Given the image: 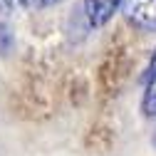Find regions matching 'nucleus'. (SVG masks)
<instances>
[{
    "instance_id": "f257e3e1",
    "label": "nucleus",
    "mask_w": 156,
    "mask_h": 156,
    "mask_svg": "<svg viewBox=\"0 0 156 156\" xmlns=\"http://www.w3.org/2000/svg\"><path fill=\"white\" fill-rule=\"evenodd\" d=\"M124 17L136 30L156 32V0H124Z\"/></svg>"
},
{
    "instance_id": "f03ea898",
    "label": "nucleus",
    "mask_w": 156,
    "mask_h": 156,
    "mask_svg": "<svg viewBox=\"0 0 156 156\" xmlns=\"http://www.w3.org/2000/svg\"><path fill=\"white\" fill-rule=\"evenodd\" d=\"M122 3L124 0H84V15H87L89 25H94V27L107 25Z\"/></svg>"
},
{
    "instance_id": "7ed1b4c3",
    "label": "nucleus",
    "mask_w": 156,
    "mask_h": 156,
    "mask_svg": "<svg viewBox=\"0 0 156 156\" xmlns=\"http://www.w3.org/2000/svg\"><path fill=\"white\" fill-rule=\"evenodd\" d=\"M141 112H144V116H156V77L146 84L144 99H141Z\"/></svg>"
},
{
    "instance_id": "20e7f679",
    "label": "nucleus",
    "mask_w": 156,
    "mask_h": 156,
    "mask_svg": "<svg viewBox=\"0 0 156 156\" xmlns=\"http://www.w3.org/2000/svg\"><path fill=\"white\" fill-rule=\"evenodd\" d=\"M12 12H15V0H0V35L8 32Z\"/></svg>"
},
{
    "instance_id": "39448f33",
    "label": "nucleus",
    "mask_w": 156,
    "mask_h": 156,
    "mask_svg": "<svg viewBox=\"0 0 156 156\" xmlns=\"http://www.w3.org/2000/svg\"><path fill=\"white\" fill-rule=\"evenodd\" d=\"M23 8L27 10H42V8H50V5H57L60 0H17Z\"/></svg>"
},
{
    "instance_id": "423d86ee",
    "label": "nucleus",
    "mask_w": 156,
    "mask_h": 156,
    "mask_svg": "<svg viewBox=\"0 0 156 156\" xmlns=\"http://www.w3.org/2000/svg\"><path fill=\"white\" fill-rule=\"evenodd\" d=\"M156 77V50H154V57H151V62H149V67H146V72H144V80L146 82H151Z\"/></svg>"
},
{
    "instance_id": "0eeeda50",
    "label": "nucleus",
    "mask_w": 156,
    "mask_h": 156,
    "mask_svg": "<svg viewBox=\"0 0 156 156\" xmlns=\"http://www.w3.org/2000/svg\"><path fill=\"white\" fill-rule=\"evenodd\" d=\"M151 141H154V146H156V131H154V139H151Z\"/></svg>"
}]
</instances>
